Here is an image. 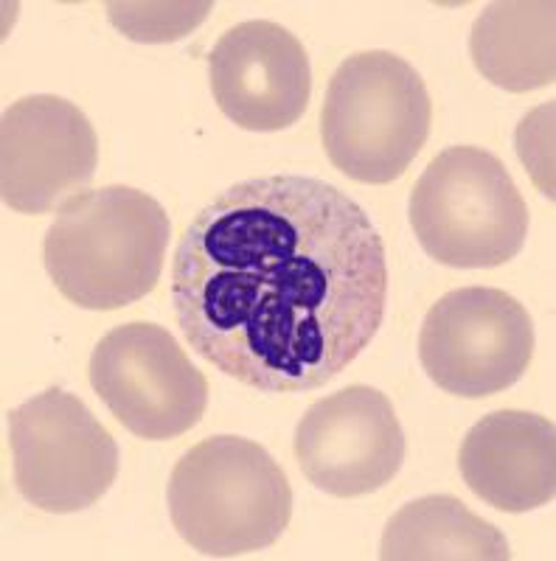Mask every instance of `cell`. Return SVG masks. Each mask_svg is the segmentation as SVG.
I'll list each match as a JSON object with an SVG mask.
<instances>
[{
  "instance_id": "1",
  "label": "cell",
  "mask_w": 556,
  "mask_h": 561,
  "mask_svg": "<svg viewBox=\"0 0 556 561\" xmlns=\"http://www.w3.org/2000/svg\"><path fill=\"white\" fill-rule=\"evenodd\" d=\"M172 304L194 354L225 377L264 393L324 388L385 320L383 237L338 185L304 174L245 180L185 225Z\"/></svg>"
},
{
  "instance_id": "2",
  "label": "cell",
  "mask_w": 556,
  "mask_h": 561,
  "mask_svg": "<svg viewBox=\"0 0 556 561\" xmlns=\"http://www.w3.org/2000/svg\"><path fill=\"white\" fill-rule=\"evenodd\" d=\"M172 222L163 205L133 185L82 192L45 233L43 262L54 287L90 312H113L155 289Z\"/></svg>"
},
{
  "instance_id": "3",
  "label": "cell",
  "mask_w": 556,
  "mask_h": 561,
  "mask_svg": "<svg viewBox=\"0 0 556 561\" xmlns=\"http://www.w3.org/2000/svg\"><path fill=\"white\" fill-rule=\"evenodd\" d=\"M167 497L180 539L212 559L270 548L293 517V489L279 460L239 435H214L189 449L174 463Z\"/></svg>"
},
{
  "instance_id": "4",
  "label": "cell",
  "mask_w": 556,
  "mask_h": 561,
  "mask_svg": "<svg viewBox=\"0 0 556 561\" xmlns=\"http://www.w3.org/2000/svg\"><path fill=\"white\" fill-rule=\"evenodd\" d=\"M433 122L424 79L390 51L345 57L329 79L320 138L345 178L385 185L402 178L422 152Z\"/></svg>"
},
{
  "instance_id": "5",
  "label": "cell",
  "mask_w": 556,
  "mask_h": 561,
  "mask_svg": "<svg viewBox=\"0 0 556 561\" xmlns=\"http://www.w3.org/2000/svg\"><path fill=\"white\" fill-rule=\"evenodd\" d=\"M410 225L444 267L489 270L512 262L529 237V208L498 154L450 147L410 194Z\"/></svg>"
},
{
  "instance_id": "6",
  "label": "cell",
  "mask_w": 556,
  "mask_h": 561,
  "mask_svg": "<svg viewBox=\"0 0 556 561\" xmlns=\"http://www.w3.org/2000/svg\"><path fill=\"white\" fill-rule=\"evenodd\" d=\"M14 483L45 514L97 505L118 478V447L79 396L48 388L9 413Z\"/></svg>"
},
{
  "instance_id": "7",
  "label": "cell",
  "mask_w": 556,
  "mask_h": 561,
  "mask_svg": "<svg viewBox=\"0 0 556 561\" xmlns=\"http://www.w3.org/2000/svg\"><path fill=\"white\" fill-rule=\"evenodd\" d=\"M531 357V314L495 287L453 289L430 307L419 332L424 374L461 399L503 393L525 377Z\"/></svg>"
},
{
  "instance_id": "8",
  "label": "cell",
  "mask_w": 556,
  "mask_h": 561,
  "mask_svg": "<svg viewBox=\"0 0 556 561\" xmlns=\"http://www.w3.org/2000/svg\"><path fill=\"white\" fill-rule=\"evenodd\" d=\"M88 377L115 421L144 440L189 433L208 408L203 370L163 325H115L90 354Z\"/></svg>"
},
{
  "instance_id": "9",
  "label": "cell",
  "mask_w": 556,
  "mask_h": 561,
  "mask_svg": "<svg viewBox=\"0 0 556 561\" xmlns=\"http://www.w3.org/2000/svg\"><path fill=\"white\" fill-rule=\"evenodd\" d=\"M405 433L388 396L349 385L315 402L295 427L300 472L324 494L354 500L385 489L405 460Z\"/></svg>"
},
{
  "instance_id": "10",
  "label": "cell",
  "mask_w": 556,
  "mask_h": 561,
  "mask_svg": "<svg viewBox=\"0 0 556 561\" xmlns=\"http://www.w3.org/2000/svg\"><path fill=\"white\" fill-rule=\"evenodd\" d=\"M99 138L88 115L59 96H26L0 124V194L18 214L63 208L93 180Z\"/></svg>"
},
{
  "instance_id": "11",
  "label": "cell",
  "mask_w": 556,
  "mask_h": 561,
  "mask_svg": "<svg viewBox=\"0 0 556 561\" xmlns=\"http://www.w3.org/2000/svg\"><path fill=\"white\" fill-rule=\"evenodd\" d=\"M219 110L250 133L290 129L309 107L313 70L304 45L273 20L228 28L208 57Z\"/></svg>"
},
{
  "instance_id": "12",
  "label": "cell",
  "mask_w": 556,
  "mask_h": 561,
  "mask_svg": "<svg viewBox=\"0 0 556 561\" xmlns=\"http://www.w3.org/2000/svg\"><path fill=\"white\" fill-rule=\"evenodd\" d=\"M458 466L467 489L492 508H543L556 494L554 421L523 410L484 415L461 444Z\"/></svg>"
},
{
  "instance_id": "13",
  "label": "cell",
  "mask_w": 556,
  "mask_h": 561,
  "mask_svg": "<svg viewBox=\"0 0 556 561\" xmlns=\"http://www.w3.org/2000/svg\"><path fill=\"white\" fill-rule=\"evenodd\" d=\"M469 54L480 77L509 93L554 84L556 7L551 0L489 3L473 23Z\"/></svg>"
},
{
  "instance_id": "14",
  "label": "cell",
  "mask_w": 556,
  "mask_h": 561,
  "mask_svg": "<svg viewBox=\"0 0 556 561\" xmlns=\"http://www.w3.org/2000/svg\"><path fill=\"white\" fill-rule=\"evenodd\" d=\"M385 561H506L512 550L503 530L447 494L413 500L388 519L379 542Z\"/></svg>"
},
{
  "instance_id": "15",
  "label": "cell",
  "mask_w": 556,
  "mask_h": 561,
  "mask_svg": "<svg viewBox=\"0 0 556 561\" xmlns=\"http://www.w3.org/2000/svg\"><path fill=\"white\" fill-rule=\"evenodd\" d=\"M212 12L208 0L200 3H107V18L133 43H174L192 34Z\"/></svg>"
},
{
  "instance_id": "16",
  "label": "cell",
  "mask_w": 556,
  "mask_h": 561,
  "mask_svg": "<svg viewBox=\"0 0 556 561\" xmlns=\"http://www.w3.org/2000/svg\"><path fill=\"white\" fill-rule=\"evenodd\" d=\"M554 102L534 110L518 127V154L548 199H554Z\"/></svg>"
}]
</instances>
